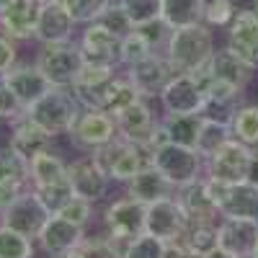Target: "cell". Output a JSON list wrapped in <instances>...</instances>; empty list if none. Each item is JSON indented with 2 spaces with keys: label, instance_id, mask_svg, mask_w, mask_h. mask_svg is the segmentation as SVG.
I'll return each mask as SVG.
<instances>
[{
  "label": "cell",
  "instance_id": "680465c9",
  "mask_svg": "<svg viewBox=\"0 0 258 258\" xmlns=\"http://www.w3.org/2000/svg\"><path fill=\"white\" fill-rule=\"evenodd\" d=\"M253 3H255V11H258V0H253Z\"/></svg>",
  "mask_w": 258,
  "mask_h": 258
},
{
  "label": "cell",
  "instance_id": "83f0119b",
  "mask_svg": "<svg viewBox=\"0 0 258 258\" xmlns=\"http://www.w3.org/2000/svg\"><path fill=\"white\" fill-rule=\"evenodd\" d=\"M68 178V165L54 155L52 150H44L29 160V183L31 186H47Z\"/></svg>",
  "mask_w": 258,
  "mask_h": 258
},
{
  "label": "cell",
  "instance_id": "1f68e13d",
  "mask_svg": "<svg viewBox=\"0 0 258 258\" xmlns=\"http://www.w3.org/2000/svg\"><path fill=\"white\" fill-rule=\"evenodd\" d=\"M114 75H116V68H111V64L83 62V68L78 70L75 83H73V93H75V96H80V93L96 91V88H101L103 83H109Z\"/></svg>",
  "mask_w": 258,
  "mask_h": 258
},
{
  "label": "cell",
  "instance_id": "484cf974",
  "mask_svg": "<svg viewBox=\"0 0 258 258\" xmlns=\"http://www.w3.org/2000/svg\"><path fill=\"white\" fill-rule=\"evenodd\" d=\"M173 191H176V186L168 183V178L160 173L153 163L145 165L140 173L129 181V197L142 202V204H153L158 199L173 197Z\"/></svg>",
  "mask_w": 258,
  "mask_h": 258
},
{
  "label": "cell",
  "instance_id": "d6986e66",
  "mask_svg": "<svg viewBox=\"0 0 258 258\" xmlns=\"http://www.w3.org/2000/svg\"><path fill=\"white\" fill-rule=\"evenodd\" d=\"M36 240H39L41 250H44L47 255L57 258V255H62L64 250L80 245V243L85 240V235H83V227H80V225L59 217V214H49L47 222L41 225Z\"/></svg>",
  "mask_w": 258,
  "mask_h": 258
},
{
  "label": "cell",
  "instance_id": "f5cc1de1",
  "mask_svg": "<svg viewBox=\"0 0 258 258\" xmlns=\"http://www.w3.org/2000/svg\"><path fill=\"white\" fill-rule=\"evenodd\" d=\"M11 3H13V0H0V13H3V11H6Z\"/></svg>",
  "mask_w": 258,
  "mask_h": 258
},
{
  "label": "cell",
  "instance_id": "ac0fdd59",
  "mask_svg": "<svg viewBox=\"0 0 258 258\" xmlns=\"http://www.w3.org/2000/svg\"><path fill=\"white\" fill-rule=\"evenodd\" d=\"M47 217H49V212L39 204V199L34 197V191L29 188V191L21 194V197L3 214H0V225H8V227H13L18 232L29 235V238H36L41 225L47 222Z\"/></svg>",
  "mask_w": 258,
  "mask_h": 258
},
{
  "label": "cell",
  "instance_id": "8fae6325",
  "mask_svg": "<svg viewBox=\"0 0 258 258\" xmlns=\"http://www.w3.org/2000/svg\"><path fill=\"white\" fill-rule=\"evenodd\" d=\"M78 147L85 150H98L119 137L116 132V119L101 109H80L73 129L68 132Z\"/></svg>",
  "mask_w": 258,
  "mask_h": 258
},
{
  "label": "cell",
  "instance_id": "6da1fadb",
  "mask_svg": "<svg viewBox=\"0 0 258 258\" xmlns=\"http://www.w3.org/2000/svg\"><path fill=\"white\" fill-rule=\"evenodd\" d=\"M214 54V34L207 24H191L173 29L165 44V57L176 73H194Z\"/></svg>",
  "mask_w": 258,
  "mask_h": 258
},
{
  "label": "cell",
  "instance_id": "e575fe53",
  "mask_svg": "<svg viewBox=\"0 0 258 258\" xmlns=\"http://www.w3.org/2000/svg\"><path fill=\"white\" fill-rule=\"evenodd\" d=\"M34 243L29 235L8 225H0V258H34Z\"/></svg>",
  "mask_w": 258,
  "mask_h": 258
},
{
  "label": "cell",
  "instance_id": "f6af8a7d",
  "mask_svg": "<svg viewBox=\"0 0 258 258\" xmlns=\"http://www.w3.org/2000/svg\"><path fill=\"white\" fill-rule=\"evenodd\" d=\"M57 214L64 217V220H70V222H75V225H80V227H85L88 220H91V202H85L80 197H73Z\"/></svg>",
  "mask_w": 258,
  "mask_h": 258
},
{
  "label": "cell",
  "instance_id": "ee69618b",
  "mask_svg": "<svg viewBox=\"0 0 258 258\" xmlns=\"http://www.w3.org/2000/svg\"><path fill=\"white\" fill-rule=\"evenodd\" d=\"M135 31L142 34L145 41H147L153 49L165 47V44H168V36H170V29L165 26L163 18H153V21H147V24H140V26H135Z\"/></svg>",
  "mask_w": 258,
  "mask_h": 258
},
{
  "label": "cell",
  "instance_id": "ffe728a7",
  "mask_svg": "<svg viewBox=\"0 0 258 258\" xmlns=\"http://www.w3.org/2000/svg\"><path fill=\"white\" fill-rule=\"evenodd\" d=\"M8 145H11L16 153L29 163L34 155H39V153H44V150H49L52 137H49L39 124H34L26 114H21V116H16V119L11 121Z\"/></svg>",
  "mask_w": 258,
  "mask_h": 258
},
{
  "label": "cell",
  "instance_id": "d6a6232c",
  "mask_svg": "<svg viewBox=\"0 0 258 258\" xmlns=\"http://www.w3.org/2000/svg\"><path fill=\"white\" fill-rule=\"evenodd\" d=\"M230 129H232V137L245 142L248 147L258 145V106H240V109H235L230 119Z\"/></svg>",
  "mask_w": 258,
  "mask_h": 258
},
{
  "label": "cell",
  "instance_id": "11a10c76",
  "mask_svg": "<svg viewBox=\"0 0 258 258\" xmlns=\"http://www.w3.org/2000/svg\"><path fill=\"white\" fill-rule=\"evenodd\" d=\"M6 83V73H0V85H3Z\"/></svg>",
  "mask_w": 258,
  "mask_h": 258
},
{
  "label": "cell",
  "instance_id": "3957f363",
  "mask_svg": "<svg viewBox=\"0 0 258 258\" xmlns=\"http://www.w3.org/2000/svg\"><path fill=\"white\" fill-rule=\"evenodd\" d=\"M93 160L109 176V181L129 183L145 165H150V150L137 142H126V140L116 137L114 142L93 150Z\"/></svg>",
  "mask_w": 258,
  "mask_h": 258
},
{
  "label": "cell",
  "instance_id": "d4e9b609",
  "mask_svg": "<svg viewBox=\"0 0 258 258\" xmlns=\"http://www.w3.org/2000/svg\"><path fill=\"white\" fill-rule=\"evenodd\" d=\"M176 199L183 207L186 217L191 222H214V217H220L217 204H214V199L209 197V188H207L204 178H197V181H191L186 186H178Z\"/></svg>",
  "mask_w": 258,
  "mask_h": 258
},
{
  "label": "cell",
  "instance_id": "681fc988",
  "mask_svg": "<svg viewBox=\"0 0 258 258\" xmlns=\"http://www.w3.org/2000/svg\"><path fill=\"white\" fill-rule=\"evenodd\" d=\"M245 181L258 186V153H253V158H250V168H248V178Z\"/></svg>",
  "mask_w": 258,
  "mask_h": 258
},
{
  "label": "cell",
  "instance_id": "4fadbf2b",
  "mask_svg": "<svg viewBox=\"0 0 258 258\" xmlns=\"http://www.w3.org/2000/svg\"><path fill=\"white\" fill-rule=\"evenodd\" d=\"M137 98H142V96L135 88V83L129 78H119V75H114L109 83H103L101 88L78 96L80 106H85V109H101L111 116H116L121 109H126V106L135 103Z\"/></svg>",
  "mask_w": 258,
  "mask_h": 258
},
{
  "label": "cell",
  "instance_id": "f1b7e54d",
  "mask_svg": "<svg viewBox=\"0 0 258 258\" xmlns=\"http://www.w3.org/2000/svg\"><path fill=\"white\" fill-rule=\"evenodd\" d=\"M202 121H204V114H168L160 124L168 132L170 142H178V145H186V147H197Z\"/></svg>",
  "mask_w": 258,
  "mask_h": 258
},
{
  "label": "cell",
  "instance_id": "5bb4252c",
  "mask_svg": "<svg viewBox=\"0 0 258 258\" xmlns=\"http://www.w3.org/2000/svg\"><path fill=\"white\" fill-rule=\"evenodd\" d=\"M258 243V220L222 217L217 225V245L232 258H250Z\"/></svg>",
  "mask_w": 258,
  "mask_h": 258
},
{
  "label": "cell",
  "instance_id": "7c38bea8",
  "mask_svg": "<svg viewBox=\"0 0 258 258\" xmlns=\"http://www.w3.org/2000/svg\"><path fill=\"white\" fill-rule=\"evenodd\" d=\"M80 52L85 62L119 68L121 64V36L111 31L109 26H103L101 21H91V24H85V31L80 36Z\"/></svg>",
  "mask_w": 258,
  "mask_h": 258
},
{
  "label": "cell",
  "instance_id": "5b68a950",
  "mask_svg": "<svg viewBox=\"0 0 258 258\" xmlns=\"http://www.w3.org/2000/svg\"><path fill=\"white\" fill-rule=\"evenodd\" d=\"M145 207L147 204L126 197V199L109 204V209H106L103 222H106V230H109V238L106 240L119 253V258H121L126 243L145 232Z\"/></svg>",
  "mask_w": 258,
  "mask_h": 258
},
{
  "label": "cell",
  "instance_id": "8d00e7d4",
  "mask_svg": "<svg viewBox=\"0 0 258 258\" xmlns=\"http://www.w3.org/2000/svg\"><path fill=\"white\" fill-rule=\"evenodd\" d=\"M0 183H29V163L11 145L0 147Z\"/></svg>",
  "mask_w": 258,
  "mask_h": 258
},
{
  "label": "cell",
  "instance_id": "b9f144b4",
  "mask_svg": "<svg viewBox=\"0 0 258 258\" xmlns=\"http://www.w3.org/2000/svg\"><path fill=\"white\" fill-rule=\"evenodd\" d=\"M155 49L145 41L142 34H137L135 29L129 31L124 39H121V64H126V68H132V64H137L140 59H145L147 54H153Z\"/></svg>",
  "mask_w": 258,
  "mask_h": 258
},
{
  "label": "cell",
  "instance_id": "9a60e30c",
  "mask_svg": "<svg viewBox=\"0 0 258 258\" xmlns=\"http://www.w3.org/2000/svg\"><path fill=\"white\" fill-rule=\"evenodd\" d=\"M173 75H176L173 64L168 62L165 54H158V52L147 54L145 59H140L137 64H132L129 73H126V78L135 83V88L140 91L142 98L145 96H160L163 88L168 85V80L173 78Z\"/></svg>",
  "mask_w": 258,
  "mask_h": 258
},
{
  "label": "cell",
  "instance_id": "8992f818",
  "mask_svg": "<svg viewBox=\"0 0 258 258\" xmlns=\"http://www.w3.org/2000/svg\"><path fill=\"white\" fill-rule=\"evenodd\" d=\"M191 220L176 197H165L145 207V232L155 235L163 243H183Z\"/></svg>",
  "mask_w": 258,
  "mask_h": 258
},
{
  "label": "cell",
  "instance_id": "74e56055",
  "mask_svg": "<svg viewBox=\"0 0 258 258\" xmlns=\"http://www.w3.org/2000/svg\"><path fill=\"white\" fill-rule=\"evenodd\" d=\"M238 8L232 0H202V24H207L209 29H222L230 26Z\"/></svg>",
  "mask_w": 258,
  "mask_h": 258
},
{
  "label": "cell",
  "instance_id": "816d5d0a",
  "mask_svg": "<svg viewBox=\"0 0 258 258\" xmlns=\"http://www.w3.org/2000/svg\"><path fill=\"white\" fill-rule=\"evenodd\" d=\"M204 258H232V255H230L227 250H222V248L217 245V248H214V250H209V253H207Z\"/></svg>",
  "mask_w": 258,
  "mask_h": 258
},
{
  "label": "cell",
  "instance_id": "f907efd6",
  "mask_svg": "<svg viewBox=\"0 0 258 258\" xmlns=\"http://www.w3.org/2000/svg\"><path fill=\"white\" fill-rule=\"evenodd\" d=\"M57 258H88V253H85V248H83V243H80V245H75V248H70V250H64V253L57 255Z\"/></svg>",
  "mask_w": 258,
  "mask_h": 258
},
{
  "label": "cell",
  "instance_id": "9c48e42d",
  "mask_svg": "<svg viewBox=\"0 0 258 258\" xmlns=\"http://www.w3.org/2000/svg\"><path fill=\"white\" fill-rule=\"evenodd\" d=\"M250 158H253V150L245 142L230 137L217 153L207 158V176L222 183H240L248 178Z\"/></svg>",
  "mask_w": 258,
  "mask_h": 258
},
{
  "label": "cell",
  "instance_id": "e0dca14e",
  "mask_svg": "<svg viewBox=\"0 0 258 258\" xmlns=\"http://www.w3.org/2000/svg\"><path fill=\"white\" fill-rule=\"evenodd\" d=\"M227 49L258 68V11H238L227 31Z\"/></svg>",
  "mask_w": 258,
  "mask_h": 258
},
{
  "label": "cell",
  "instance_id": "bcb514c9",
  "mask_svg": "<svg viewBox=\"0 0 258 258\" xmlns=\"http://www.w3.org/2000/svg\"><path fill=\"white\" fill-rule=\"evenodd\" d=\"M21 114H24V103H21L18 96L3 83V85H0V119L13 121V119L21 116Z\"/></svg>",
  "mask_w": 258,
  "mask_h": 258
},
{
  "label": "cell",
  "instance_id": "7402d4cb",
  "mask_svg": "<svg viewBox=\"0 0 258 258\" xmlns=\"http://www.w3.org/2000/svg\"><path fill=\"white\" fill-rule=\"evenodd\" d=\"M41 0H13L0 13V29L11 39H31L36 31V21L41 13Z\"/></svg>",
  "mask_w": 258,
  "mask_h": 258
},
{
  "label": "cell",
  "instance_id": "603a6c76",
  "mask_svg": "<svg viewBox=\"0 0 258 258\" xmlns=\"http://www.w3.org/2000/svg\"><path fill=\"white\" fill-rule=\"evenodd\" d=\"M6 85L18 96V101L24 103V109L31 106L34 101H39L52 88V83L44 78V73L36 64H13L6 73Z\"/></svg>",
  "mask_w": 258,
  "mask_h": 258
},
{
  "label": "cell",
  "instance_id": "277c9868",
  "mask_svg": "<svg viewBox=\"0 0 258 258\" xmlns=\"http://www.w3.org/2000/svg\"><path fill=\"white\" fill-rule=\"evenodd\" d=\"M150 163L168 178V183H173L178 188V186H186L199 178L204 158L197 153V147H186V145L168 140L165 145L155 147L150 153Z\"/></svg>",
  "mask_w": 258,
  "mask_h": 258
},
{
  "label": "cell",
  "instance_id": "f35d334b",
  "mask_svg": "<svg viewBox=\"0 0 258 258\" xmlns=\"http://www.w3.org/2000/svg\"><path fill=\"white\" fill-rule=\"evenodd\" d=\"M165 245L168 243H163L160 238H155V235L142 232V235H137V238H132L126 243L121 258H163Z\"/></svg>",
  "mask_w": 258,
  "mask_h": 258
},
{
  "label": "cell",
  "instance_id": "7a4b0ae2",
  "mask_svg": "<svg viewBox=\"0 0 258 258\" xmlns=\"http://www.w3.org/2000/svg\"><path fill=\"white\" fill-rule=\"evenodd\" d=\"M24 114L34 124H39L54 140L59 135H68L73 129V124H75V119L80 114V101L73 93V88H59V85H52V88L39 101L26 106Z\"/></svg>",
  "mask_w": 258,
  "mask_h": 258
},
{
  "label": "cell",
  "instance_id": "4dcf8cb0",
  "mask_svg": "<svg viewBox=\"0 0 258 258\" xmlns=\"http://www.w3.org/2000/svg\"><path fill=\"white\" fill-rule=\"evenodd\" d=\"M230 137H232L230 121H217V119H212V116H204L202 129H199V137H197V153L207 160L212 153H217V150Z\"/></svg>",
  "mask_w": 258,
  "mask_h": 258
},
{
  "label": "cell",
  "instance_id": "30bf717a",
  "mask_svg": "<svg viewBox=\"0 0 258 258\" xmlns=\"http://www.w3.org/2000/svg\"><path fill=\"white\" fill-rule=\"evenodd\" d=\"M160 103L168 114H204L207 93L191 73H176L163 88Z\"/></svg>",
  "mask_w": 258,
  "mask_h": 258
},
{
  "label": "cell",
  "instance_id": "7bdbcfd3",
  "mask_svg": "<svg viewBox=\"0 0 258 258\" xmlns=\"http://www.w3.org/2000/svg\"><path fill=\"white\" fill-rule=\"evenodd\" d=\"M98 21H101L103 26H109L111 31H116L121 39H124L129 31L135 29V26H132V21L126 18V13H124V8H121L119 0H111V3L106 6V11L98 16Z\"/></svg>",
  "mask_w": 258,
  "mask_h": 258
},
{
  "label": "cell",
  "instance_id": "52a82bcc",
  "mask_svg": "<svg viewBox=\"0 0 258 258\" xmlns=\"http://www.w3.org/2000/svg\"><path fill=\"white\" fill-rule=\"evenodd\" d=\"M209 197L217 204L220 217H248V220H258V186H253L250 181H240V183H222L214 178H204Z\"/></svg>",
  "mask_w": 258,
  "mask_h": 258
},
{
  "label": "cell",
  "instance_id": "c3c4849f",
  "mask_svg": "<svg viewBox=\"0 0 258 258\" xmlns=\"http://www.w3.org/2000/svg\"><path fill=\"white\" fill-rule=\"evenodd\" d=\"M24 191H26V183H0V214H3Z\"/></svg>",
  "mask_w": 258,
  "mask_h": 258
},
{
  "label": "cell",
  "instance_id": "db71d44e",
  "mask_svg": "<svg viewBox=\"0 0 258 258\" xmlns=\"http://www.w3.org/2000/svg\"><path fill=\"white\" fill-rule=\"evenodd\" d=\"M183 258H204V255H199V253H191V250H186V253H183Z\"/></svg>",
  "mask_w": 258,
  "mask_h": 258
},
{
  "label": "cell",
  "instance_id": "4316f807",
  "mask_svg": "<svg viewBox=\"0 0 258 258\" xmlns=\"http://www.w3.org/2000/svg\"><path fill=\"white\" fill-rule=\"evenodd\" d=\"M209 68H212V75H214V78L227 80V83H232L235 88H240V91L245 88L248 80L253 78V68H250V64H248V62H243L238 54L230 52L227 47L212 54Z\"/></svg>",
  "mask_w": 258,
  "mask_h": 258
},
{
  "label": "cell",
  "instance_id": "f546056e",
  "mask_svg": "<svg viewBox=\"0 0 258 258\" xmlns=\"http://www.w3.org/2000/svg\"><path fill=\"white\" fill-rule=\"evenodd\" d=\"M160 18L173 31L202 21V0H160Z\"/></svg>",
  "mask_w": 258,
  "mask_h": 258
},
{
  "label": "cell",
  "instance_id": "60d3db41",
  "mask_svg": "<svg viewBox=\"0 0 258 258\" xmlns=\"http://www.w3.org/2000/svg\"><path fill=\"white\" fill-rule=\"evenodd\" d=\"M132 26L147 24L153 18H160V0H119Z\"/></svg>",
  "mask_w": 258,
  "mask_h": 258
},
{
  "label": "cell",
  "instance_id": "44dd1931",
  "mask_svg": "<svg viewBox=\"0 0 258 258\" xmlns=\"http://www.w3.org/2000/svg\"><path fill=\"white\" fill-rule=\"evenodd\" d=\"M73 29H75L73 16L54 0V3L41 6L34 39H39L41 44H64V41H70Z\"/></svg>",
  "mask_w": 258,
  "mask_h": 258
},
{
  "label": "cell",
  "instance_id": "cb8c5ba5",
  "mask_svg": "<svg viewBox=\"0 0 258 258\" xmlns=\"http://www.w3.org/2000/svg\"><path fill=\"white\" fill-rule=\"evenodd\" d=\"M114 119H116L119 137L126 140V142H137L142 147H145L150 132H153V126L158 124L155 116H153V111H150V106L142 98H137L135 103H129L126 109H121Z\"/></svg>",
  "mask_w": 258,
  "mask_h": 258
},
{
  "label": "cell",
  "instance_id": "d590c367",
  "mask_svg": "<svg viewBox=\"0 0 258 258\" xmlns=\"http://www.w3.org/2000/svg\"><path fill=\"white\" fill-rule=\"evenodd\" d=\"M183 248L191 253L207 255L209 250L217 248V225L214 222H191L186 238H183Z\"/></svg>",
  "mask_w": 258,
  "mask_h": 258
},
{
  "label": "cell",
  "instance_id": "ab89813d",
  "mask_svg": "<svg viewBox=\"0 0 258 258\" xmlns=\"http://www.w3.org/2000/svg\"><path fill=\"white\" fill-rule=\"evenodd\" d=\"M57 3L73 16L75 24H91V21H98L111 0H57Z\"/></svg>",
  "mask_w": 258,
  "mask_h": 258
},
{
  "label": "cell",
  "instance_id": "836d02e7",
  "mask_svg": "<svg viewBox=\"0 0 258 258\" xmlns=\"http://www.w3.org/2000/svg\"><path fill=\"white\" fill-rule=\"evenodd\" d=\"M31 191H34V197L39 199V204L44 207L49 214H57L64 204L75 197L73 186H70V178L57 181V183H47V186H31Z\"/></svg>",
  "mask_w": 258,
  "mask_h": 258
},
{
  "label": "cell",
  "instance_id": "7dc6e473",
  "mask_svg": "<svg viewBox=\"0 0 258 258\" xmlns=\"http://www.w3.org/2000/svg\"><path fill=\"white\" fill-rule=\"evenodd\" d=\"M13 64H16V44L11 36L0 34V73H8Z\"/></svg>",
  "mask_w": 258,
  "mask_h": 258
},
{
  "label": "cell",
  "instance_id": "ba28073f",
  "mask_svg": "<svg viewBox=\"0 0 258 258\" xmlns=\"http://www.w3.org/2000/svg\"><path fill=\"white\" fill-rule=\"evenodd\" d=\"M83 52L80 47L64 41V44H44V49L39 52L36 68L44 73V78L52 85H59V88H73L75 75L83 68Z\"/></svg>",
  "mask_w": 258,
  "mask_h": 258
},
{
  "label": "cell",
  "instance_id": "9f6ffc18",
  "mask_svg": "<svg viewBox=\"0 0 258 258\" xmlns=\"http://www.w3.org/2000/svg\"><path fill=\"white\" fill-rule=\"evenodd\" d=\"M250 258H258V243H255V250H253V255Z\"/></svg>",
  "mask_w": 258,
  "mask_h": 258
},
{
  "label": "cell",
  "instance_id": "6f0895ef",
  "mask_svg": "<svg viewBox=\"0 0 258 258\" xmlns=\"http://www.w3.org/2000/svg\"><path fill=\"white\" fill-rule=\"evenodd\" d=\"M41 3H54V0H41Z\"/></svg>",
  "mask_w": 258,
  "mask_h": 258
},
{
  "label": "cell",
  "instance_id": "2e32d148",
  "mask_svg": "<svg viewBox=\"0 0 258 258\" xmlns=\"http://www.w3.org/2000/svg\"><path fill=\"white\" fill-rule=\"evenodd\" d=\"M68 178H70V186H73V194L85 202H101L109 191V176L101 170V165L91 158H80L75 163L68 165Z\"/></svg>",
  "mask_w": 258,
  "mask_h": 258
}]
</instances>
